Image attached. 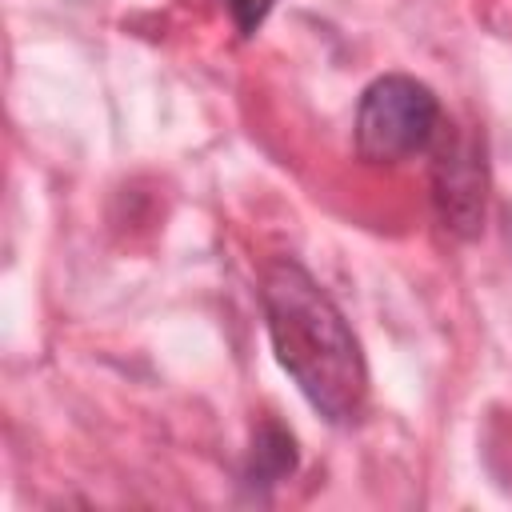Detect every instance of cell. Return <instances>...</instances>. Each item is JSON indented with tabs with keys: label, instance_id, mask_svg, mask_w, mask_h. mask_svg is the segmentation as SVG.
<instances>
[{
	"label": "cell",
	"instance_id": "4",
	"mask_svg": "<svg viewBox=\"0 0 512 512\" xmlns=\"http://www.w3.org/2000/svg\"><path fill=\"white\" fill-rule=\"evenodd\" d=\"M296 468V440L284 424L276 420H264L252 436V452H248V464H244V484L248 488H272L280 484L288 472Z\"/></svg>",
	"mask_w": 512,
	"mask_h": 512
},
{
	"label": "cell",
	"instance_id": "1",
	"mask_svg": "<svg viewBox=\"0 0 512 512\" xmlns=\"http://www.w3.org/2000/svg\"><path fill=\"white\" fill-rule=\"evenodd\" d=\"M260 308L280 368L328 424H356L368 404V364L360 340L316 276L276 256L260 276Z\"/></svg>",
	"mask_w": 512,
	"mask_h": 512
},
{
	"label": "cell",
	"instance_id": "3",
	"mask_svg": "<svg viewBox=\"0 0 512 512\" xmlns=\"http://www.w3.org/2000/svg\"><path fill=\"white\" fill-rule=\"evenodd\" d=\"M484 196H488L484 140L460 124L440 128V144L432 152V208H436L440 228L456 240L480 236Z\"/></svg>",
	"mask_w": 512,
	"mask_h": 512
},
{
	"label": "cell",
	"instance_id": "2",
	"mask_svg": "<svg viewBox=\"0 0 512 512\" xmlns=\"http://www.w3.org/2000/svg\"><path fill=\"white\" fill-rule=\"evenodd\" d=\"M440 136V100L404 72L376 76L356 104V152L364 164H400Z\"/></svg>",
	"mask_w": 512,
	"mask_h": 512
},
{
	"label": "cell",
	"instance_id": "5",
	"mask_svg": "<svg viewBox=\"0 0 512 512\" xmlns=\"http://www.w3.org/2000/svg\"><path fill=\"white\" fill-rule=\"evenodd\" d=\"M272 4H276V0H228V16H232V24H236L240 36H252V32L268 20Z\"/></svg>",
	"mask_w": 512,
	"mask_h": 512
}]
</instances>
